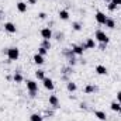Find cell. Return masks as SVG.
<instances>
[{
    "mask_svg": "<svg viewBox=\"0 0 121 121\" xmlns=\"http://www.w3.org/2000/svg\"><path fill=\"white\" fill-rule=\"evenodd\" d=\"M94 38L100 42V44H108V41H110V38H108V35L104 32V31L101 30H97L96 31V34H94Z\"/></svg>",
    "mask_w": 121,
    "mask_h": 121,
    "instance_id": "obj_1",
    "label": "cell"
},
{
    "mask_svg": "<svg viewBox=\"0 0 121 121\" xmlns=\"http://www.w3.org/2000/svg\"><path fill=\"white\" fill-rule=\"evenodd\" d=\"M7 58L10 60H17L20 58V49L17 47H11L7 49Z\"/></svg>",
    "mask_w": 121,
    "mask_h": 121,
    "instance_id": "obj_2",
    "label": "cell"
},
{
    "mask_svg": "<svg viewBox=\"0 0 121 121\" xmlns=\"http://www.w3.org/2000/svg\"><path fill=\"white\" fill-rule=\"evenodd\" d=\"M27 89L31 93V96H35V93L38 91V83L34 80H27Z\"/></svg>",
    "mask_w": 121,
    "mask_h": 121,
    "instance_id": "obj_3",
    "label": "cell"
},
{
    "mask_svg": "<svg viewBox=\"0 0 121 121\" xmlns=\"http://www.w3.org/2000/svg\"><path fill=\"white\" fill-rule=\"evenodd\" d=\"M94 17H96V21H97L99 24H101V26H104L106 21H107V18H108V17H107L104 13H101V11H97Z\"/></svg>",
    "mask_w": 121,
    "mask_h": 121,
    "instance_id": "obj_4",
    "label": "cell"
},
{
    "mask_svg": "<svg viewBox=\"0 0 121 121\" xmlns=\"http://www.w3.org/2000/svg\"><path fill=\"white\" fill-rule=\"evenodd\" d=\"M41 37H42V39H51L52 38V31L49 27H45V28H42L41 30Z\"/></svg>",
    "mask_w": 121,
    "mask_h": 121,
    "instance_id": "obj_5",
    "label": "cell"
},
{
    "mask_svg": "<svg viewBox=\"0 0 121 121\" xmlns=\"http://www.w3.org/2000/svg\"><path fill=\"white\" fill-rule=\"evenodd\" d=\"M42 83H44V87H45L47 90H54V87H55V86H54V80L49 79V78H47V76H45V79L42 80Z\"/></svg>",
    "mask_w": 121,
    "mask_h": 121,
    "instance_id": "obj_6",
    "label": "cell"
},
{
    "mask_svg": "<svg viewBox=\"0 0 121 121\" xmlns=\"http://www.w3.org/2000/svg\"><path fill=\"white\" fill-rule=\"evenodd\" d=\"M4 30L10 34H14V32H17V27L13 23H4Z\"/></svg>",
    "mask_w": 121,
    "mask_h": 121,
    "instance_id": "obj_7",
    "label": "cell"
},
{
    "mask_svg": "<svg viewBox=\"0 0 121 121\" xmlns=\"http://www.w3.org/2000/svg\"><path fill=\"white\" fill-rule=\"evenodd\" d=\"M96 73L104 76V75H107V68H106L104 65H97V66H96Z\"/></svg>",
    "mask_w": 121,
    "mask_h": 121,
    "instance_id": "obj_8",
    "label": "cell"
},
{
    "mask_svg": "<svg viewBox=\"0 0 121 121\" xmlns=\"http://www.w3.org/2000/svg\"><path fill=\"white\" fill-rule=\"evenodd\" d=\"M94 117H97L99 120H101V121L107 120V114H106L104 111H101V110H96V111H94Z\"/></svg>",
    "mask_w": 121,
    "mask_h": 121,
    "instance_id": "obj_9",
    "label": "cell"
},
{
    "mask_svg": "<svg viewBox=\"0 0 121 121\" xmlns=\"http://www.w3.org/2000/svg\"><path fill=\"white\" fill-rule=\"evenodd\" d=\"M83 47L82 45H73L72 47V52L73 54H76V55H83Z\"/></svg>",
    "mask_w": 121,
    "mask_h": 121,
    "instance_id": "obj_10",
    "label": "cell"
},
{
    "mask_svg": "<svg viewBox=\"0 0 121 121\" xmlns=\"http://www.w3.org/2000/svg\"><path fill=\"white\" fill-rule=\"evenodd\" d=\"M49 104H51V106H54V107H59V99H58L55 94L49 96Z\"/></svg>",
    "mask_w": 121,
    "mask_h": 121,
    "instance_id": "obj_11",
    "label": "cell"
},
{
    "mask_svg": "<svg viewBox=\"0 0 121 121\" xmlns=\"http://www.w3.org/2000/svg\"><path fill=\"white\" fill-rule=\"evenodd\" d=\"M82 47H83V49H86V48L91 49V48H94V47H96V42H94V39H93V38H89V39L86 41V44H83Z\"/></svg>",
    "mask_w": 121,
    "mask_h": 121,
    "instance_id": "obj_12",
    "label": "cell"
},
{
    "mask_svg": "<svg viewBox=\"0 0 121 121\" xmlns=\"http://www.w3.org/2000/svg\"><path fill=\"white\" fill-rule=\"evenodd\" d=\"M16 6H17V10H18L20 13H26V11H27V3H24V1H18Z\"/></svg>",
    "mask_w": 121,
    "mask_h": 121,
    "instance_id": "obj_13",
    "label": "cell"
},
{
    "mask_svg": "<svg viewBox=\"0 0 121 121\" xmlns=\"http://www.w3.org/2000/svg\"><path fill=\"white\" fill-rule=\"evenodd\" d=\"M32 59H34V62H35L37 65H42V63L45 62V60H44V56H42V55H39V54H35Z\"/></svg>",
    "mask_w": 121,
    "mask_h": 121,
    "instance_id": "obj_14",
    "label": "cell"
},
{
    "mask_svg": "<svg viewBox=\"0 0 121 121\" xmlns=\"http://www.w3.org/2000/svg\"><path fill=\"white\" fill-rule=\"evenodd\" d=\"M59 18L60 20H69V11H68V10H60L59 11Z\"/></svg>",
    "mask_w": 121,
    "mask_h": 121,
    "instance_id": "obj_15",
    "label": "cell"
},
{
    "mask_svg": "<svg viewBox=\"0 0 121 121\" xmlns=\"http://www.w3.org/2000/svg\"><path fill=\"white\" fill-rule=\"evenodd\" d=\"M110 107H111V110H113V111H117V113H118V111H120V108H121V104L118 103V101H113V103L110 104Z\"/></svg>",
    "mask_w": 121,
    "mask_h": 121,
    "instance_id": "obj_16",
    "label": "cell"
},
{
    "mask_svg": "<svg viewBox=\"0 0 121 121\" xmlns=\"http://www.w3.org/2000/svg\"><path fill=\"white\" fill-rule=\"evenodd\" d=\"M35 78H37L38 80H44V79H45V72H44V70H37V72H35Z\"/></svg>",
    "mask_w": 121,
    "mask_h": 121,
    "instance_id": "obj_17",
    "label": "cell"
},
{
    "mask_svg": "<svg viewBox=\"0 0 121 121\" xmlns=\"http://www.w3.org/2000/svg\"><path fill=\"white\" fill-rule=\"evenodd\" d=\"M13 79H14V82H16V83H21V82H23V75H21V73H18V72H16V73H14V76H13Z\"/></svg>",
    "mask_w": 121,
    "mask_h": 121,
    "instance_id": "obj_18",
    "label": "cell"
},
{
    "mask_svg": "<svg viewBox=\"0 0 121 121\" xmlns=\"http://www.w3.org/2000/svg\"><path fill=\"white\" fill-rule=\"evenodd\" d=\"M107 28H114L116 27V23H114V20L113 18H107V21H106V24H104Z\"/></svg>",
    "mask_w": 121,
    "mask_h": 121,
    "instance_id": "obj_19",
    "label": "cell"
},
{
    "mask_svg": "<svg viewBox=\"0 0 121 121\" xmlns=\"http://www.w3.org/2000/svg\"><path fill=\"white\" fill-rule=\"evenodd\" d=\"M93 91H96V86H93V85H87V86L85 87V93H86V94H90Z\"/></svg>",
    "mask_w": 121,
    "mask_h": 121,
    "instance_id": "obj_20",
    "label": "cell"
},
{
    "mask_svg": "<svg viewBox=\"0 0 121 121\" xmlns=\"http://www.w3.org/2000/svg\"><path fill=\"white\" fill-rule=\"evenodd\" d=\"M66 87H68V90H69V91H75L76 89H78V87H76V83H75V82H69Z\"/></svg>",
    "mask_w": 121,
    "mask_h": 121,
    "instance_id": "obj_21",
    "label": "cell"
},
{
    "mask_svg": "<svg viewBox=\"0 0 121 121\" xmlns=\"http://www.w3.org/2000/svg\"><path fill=\"white\" fill-rule=\"evenodd\" d=\"M30 120L31 121H42V117H41L39 114H31Z\"/></svg>",
    "mask_w": 121,
    "mask_h": 121,
    "instance_id": "obj_22",
    "label": "cell"
},
{
    "mask_svg": "<svg viewBox=\"0 0 121 121\" xmlns=\"http://www.w3.org/2000/svg\"><path fill=\"white\" fill-rule=\"evenodd\" d=\"M41 47H44V48H47V49H51V42H49V39H44V42H42Z\"/></svg>",
    "mask_w": 121,
    "mask_h": 121,
    "instance_id": "obj_23",
    "label": "cell"
},
{
    "mask_svg": "<svg viewBox=\"0 0 121 121\" xmlns=\"http://www.w3.org/2000/svg\"><path fill=\"white\" fill-rule=\"evenodd\" d=\"M47 52H48L47 48H44V47H39V48H38V54H39V55L44 56V55H47Z\"/></svg>",
    "mask_w": 121,
    "mask_h": 121,
    "instance_id": "obj_24",
    "label": "cell"
},
{
    "mask_svg": "<svg viewBox=\"0 0 121 121\" xmlns=\"http://www.w3.org/2000/svg\"><path fill=\"white\" fill-rule=\"evenodd\" d=\"M116 9H117V4H114V3H108V11H116Z\"/></svg>",
    "mask_w": 121,
    "mask_h": 121,
    "instance_id": "obj_25",
    "label": "cell"
},
{
    "mask_svg": "<svg viewBox=\"0 0 121 121\" xmlns=\"http://www.w3.org/2000/svg\"><path fill=\"white\" fill-rule=\"evenodd\" d=\"M80 28H82V27H80L79 23H73V30L75 31H80Z\"/></svg>",
    "mask_w": 121,
    "mask_h": 121,
    "instance_id": "obj_26",
    "label": "cell"
},
{
    "mask_svg": "<svg viewBox=\"0 0 121 121\" xmlns=\"http://www.w3.org/2000/svg\"><path fill=\"white\" fill-rule=\"evenodd\" d=\"M38 17H39L41 20H44V18H47V14H45V13H39V14H38Z\"/></svg>",
    "mask_w": 121,
    "mask_h": 121,
    "instance_id": "obj_27",
    "label": "cell"
},
{
    "mask_svg": "<svg viewBox=\"0 0 121 121\" xmlns=\"http://www.w3.org/2000/svg\"><path fill=\"white\" fill-rule=\"evenodd\" d=\"M117 101L121 104V91H118V93H117Z\"/></svg>",
    "mask_w": 121,
    "mask_h": 121,
    "instance_id": "obj_28",
    "label": "cell"
},
{
    "mask_svg": "<svg viewBox=\"0 0 121 121\" xmlns=\"http://www.w3.org/2000/svg\"><path fill=\"white\" fill-rule=\"evenodd\" d=\"M121 0H111V3H114V4H120Z\"/></svg>",
    "mask_w": 121,
    "mask_h": 121,
    "instance_id": "obj_29",
    "label": "cell"
},
{
    "mask_svg": "<svg viewBox=\"0 0 121 121\" xmlns=\"http://www.w3.org/2000/svg\"><path fill=\"white\" fill-rule=\"evenodd\" d=\"M28 3H30V4H35V3H37V0H28Z\"/></svg>",
    "mask_w": 121,
    "mask_h": 121,
    "instance_id": "obj_30",
    "label": "cell"
},
{
    "mask_svg": "<svg viewBox=\"0 0 121 121\" xmlns=\"http://www.w3.org/2000/svg\"><path fill=\"white\" fill-rule=\"evenodd\" d=\"M104 1H107V3H110V1H111V0H104Z\"/></svg>",
    "mask_w": 121,
    "mask_h": 121,
    "instance_id": "obj_31",
    "label": "cell"
},
{
    "mask_svg": "<svg viewBox=\"0 0 121 121\" xmlns=\"http://www.w3.org/2000/svg\"><path fill=\"white\" fill-rule=\"evenodd\" d=\"M118 113H120V114H121V108H120V111H118Z\"/></svg>",
    "mask_w": 121,
    "mask_h": 121,
    "instance_id": "obj_32",
    "label": "cell"
},
{
    "mask_svg": "<svg viewBox=\"0 0 121 121\" xmlns=\"http://www.w3.org/2000/svg\"><path fill=\"white\" fill-rule=\"evenodd\" d=\"M0 16H1V10H0Z\"/></svg>",
    "mask_w": 121,
    "mask_h": 121,
    "instance_id": "obj_33",
    "label": "cell"
},
{
    "mask_svg": "<svg viewBox=\"0 0 121 121\" xmlns=\"http://www.w3.org/2000/svg\"><path fill=\"white\" fill-rule=\"evenodd\" d=\"M120 6H121V1H120Z\"/></svg>",
    "mask_w": 121,
    "mask_h": 121,
    "instance_id": "obj_34",
    "label": "cell"
}]
</instances>
